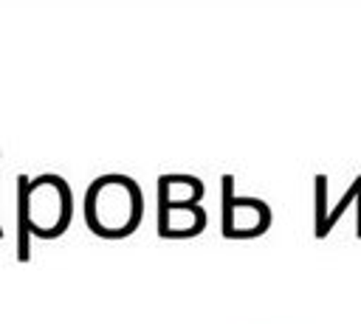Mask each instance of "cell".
Instances as JSON below:
<instances>
[{
    "instance_id": "1",
    "label": "cell",
    "mask_w": 361,
    "mask_h": 324,
    "mask_svg": "<svg viewBox=\"0 0 361 324\" xmlns=\"http://www.w3.org/2000/svg\"><path fill=\"white\" fill-rule=\"evenodd\" d=\"M73 220V192L62 175H17V259H31V237L56 239Z\"/></svg>"
},
{
    "instance_id": "2",
    "label": "cell",
    "mask_w": 361,
    "mask_h": 324,
    "mask_svg": "<svg viewBox=\"0 0 361 324\" xmlns=\"http://www.w3.org/2000/svg\"><path fill=\"white\" fill-rule=\"evenodd\" d=\"M85 223L102 239L130 237L144 217L141 186L127 175H99L85 192Z\"/></svg>"
},
{
    "instance_id": "3",
    "label": "cell",
    "mask_w": 361,
    "mask_h": 324,
    "mask_svg": "<svg viewBox=\"0 0 361 324\" xmlns=\"http://www.w3.org/2000/svg\"><path fill=\"white\" fill-rule=\"evenodd\" d=\"M271 225V208L259 197H234L226 194L223 200V234L234 239L259 237Z\"/></svg>"
},
{
    "instance_id": "4",
    "label": "cell",
    "mask_w": 361,
    "mask_h": 324,
    "mask_svg": "<svg viewBox=\"0 0 361 324\" xmlns=\"http://www.w3.org/2000/svg\"><path fill=\"white\" fill-rule=\"evenodd\" d=\"M206 228L203 206H158V234L161 237H195Z\"/></svg>"
},
{
    "instance_id": "5",
    "label": "cell",
    "mask_w": 361,
    "mask_h": 324,
    "mask_svg": "<svg viewBox=\"0 0 361 324\" xmlns=\"http://www.w3.org/2000/svg\"><path fill=\"white\" fill-rule=\"evenodd\" d=\"M203 200V183L195 175L158 177V206H197Z\"/></svg>"
},
{
    "instance_id": "6",
    "label": "cell",
    "mask_w": 361,
    "mask_h": 324,
    "mask_svg": "<svg viewBox=\"0 0 361 324\" xmlns=\"http://www.w3.org/2000/svg\"><path fill=\"white\" fill-rule=\"evenodd\" d=\"M0 239H3V225H0Z\"/></svg>"
}]
</instances>
